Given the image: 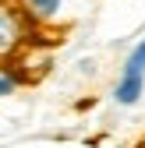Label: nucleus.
<instances>
[{
    "instance_id": "f257e3e1",
    "label": "nucleus",
    "mask_w": 145,
    "mask_h": 148,
    "mask_svg": "<svg viewBox=\"0 0 145 148\" xmlns=\"http://www.w3.org/2000/svg\"><path fill=\"white\" fill-rule=\"evenodd\" d=\"M25 42V21L18 7L11 4H0V57H14Z\"/></svg>"
},
{
    "instance_id": "f03ea898",
    "label": "nucleus",
    "mask_w": 145,
    "mask_h": 148,
    "mask_svg": "<svg viewBox=\"0 0 145 148\" xmlns=\"http://www.w3.org/2000/svg\"><path fill=\"white\" fill-rule=\"evenodd\" d=\"M142 95H145V74L124 71V74H120V81H117V88H113V99H117L120 106H135Z\"/></svg>"
},
{
    "instance_id": "7ed1b4c3",
    "label": "nucleus",
    "mask_w": 145,
    "mask_h": 148,
    "mask_svg": "<svg viewBox=\"0 0 145 148\" xmlns=\"http://www.w3.org/2000/svg\"><path fill=\"white\" fill-rule=\"evenodd\" d=\"M60 7H64V0H25V11L35 21H53L60 14Z\"/></svg>"
},
{
    "instance_id": "20e7f679",
    "label": "nucleus",
    "mask_w": 145,
    "mask_h": 148,
    "mask_svg": "<svg viewBox=\"0 0 145 148\" xmlns=\"http://www.w3.org/2000/svg\"><path fill=\"white\" fill-rule=\"evenodd\" d=\"M18 85H21V74L11 71V67H0V99H7L18 92Z\"/></svg>"
},
{
    "instance_id": "39448f33",
    "label": "nucleus",
    "mask_w": 145,
    "mask_h": 148,
    "mask_svg": "<svg viewBox=\"0 0 145 148\" xmlns=\"http://www.w3.org/2000/svg\"><path fill=\"white\" fill-rule=\"evenodd\" d=\"M124 71H135V74H145V39L131 49V57H128V64H124Z\"/></svg>"
}]
</instances>
